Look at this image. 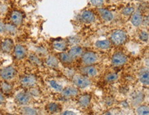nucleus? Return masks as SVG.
Instances as JSON below:
<instances>
[{"mask_svg":"<svg viewBox=\"0 0 149 115\" xmlns=\"http://www.w3.org/2000/svg\"><path fill=\"white\" fill-rule=\"evenodd\" d=\"M68 54L73 59H77L83 55V50L82 48V47L79 46H74L70 50Z\"/></svg>","mask_w":149,"mask_h":115,"instance_id":"nucleus-15","label":"nucleus"},{"mask_svg":"<svg viewBox=\"0 0 149 115\" xmlns=\"http://www.w3.org/2000/svg\"><path fill=\"white\" fill-rule=\"evenodd\" d=\"M83 74L87 76H90V77H93L96 76L98 74V70L94 66H87L85 68H83Z\"/></svg>","mask_w":149,"mask_h":115,"instance_id":"nucleus-19","label":"nucleus"},{"mask_svg":"<svg viewBox=\"0 0 149 115\" xmlns=\"http://www.w3.org/2000/svg\"><path fill=\"white\" fill-rule=\"evenodd\" d=\"M98 13L101 17L106 22H111L113 20V15L110 11L105 8H99Z\"/></svg>","mask_w":149,"mask_h":115,"instance_id":"nucleus-17","label":"nucleus"},{"mask_svg":"<svg viewBox=\"0 0 149 115\" xmlns=\"http://www.w3.org/2000/svg\"><path fill=\"white\" fill-rule=\"evenodd\" d=\"M6 32L5 25L0 21V33H3Z\"/></svg>","mask_w":149,"mask_h":115,"instance_id":"nucleus-35","label":"nucleus"},{"mask_svg":"<svg viewBox=\"0 0 149 115\" xmlns=\"http://www.w3.org/2000/svg\"><path fill=\"white\" fill-rule=\"evenodd\" d=\"M22 114H37V111L30 107H24L22 109Z\"/></svg>","mask_w":149,"mask_h":115,"instance_id":"nucleus-29","label":"nucleus"},{"mask_svg":"<svg viewBox=\"0 0 149 115\" xmlns=\"http://www.w3.org/2000/svg\"><path fill=\"white\" fill-rule=\"evenodd\" d=\"M49 84L50 86V87L54 89V90L58 91V92H61L63 90L62 86H61L60 84L57 83V82L55 81V80H50L49 81Z\"/></svg>","mask_w":149,"mask_h":115,"instance_id":"nucleus-27","label":"nucleus"},{"mask_svg":"<svg viewBox=\"0 0 149 115\" xmlns=\"http://www.w3.org/2000/svg\"><path fill=\"white\" fill-rule=\"evenodd\" d=\"M46 64L51 68H57L58 66V59L54 55H49L46 59Z\"/></svg>","mask_w":149,"mask_h":115,"instance_id":"nucleus-23","label":"nucleus"},{"mask_svg":"<svg viewBox=\"0 0 149 115\" xmlns=\"http://www.w3.org/2000/svg\"><path fill=\"white\" fill-rule=\"evenodd\" d=\"M5 97L3 95V94L0 92V105H2L5 103Z\"/></svg>","mask_w":149,"mask_h":115,"instance_id":"nucleus-36","label":"nucleus"},{"mask_svg":"<svg viewBox=\"0 0 149 115\" xmlns=\"http://www.w3.org/2000/svg\"><path fill=\"white\" fill-rule=\"evenodd\" d=\"M72 81L74 85L78 88H85L91 84V81L88 76L85 75H75L72 78Z\"/></svg>","mask_w":149,"mask_h":115,"instance_id":"nucleus-2","label":"nucleus"},{"mask_svg":"<svg viewBox=\"0 0 149 115\" xmlns=\"http://www.w3.org/2000/svg\"><path fill=\"white\" fill-rule=\"evenodd\" d=\"M6 31L10 34H15L17 32L16 26L14 24H6L5 25Z\"/></svg>","mask_w":149,"mask_h":115,"instance_id":"nucleus-30","label":"nucleus"},{"mask_svg":"<svg viewBox=\"0 0 149 115\" xmlns=\"http://www.w3.org/2000/svg\"><path fill=\"white\" fill-rule=\"evenodd\" d=\"M62 114H75V113L72 111H65L62 113Z\"/></svg>","mask_w":149,"mask_h":115,"instance_id":"nucleus-37","label":"nucleus"},{"mask_svg":"<svg viewBox=\"0 0 149 115\" xmlns=\"http://www.w3.org/2000/svg\"><path fill=\"white\" fill-rule=\"evenodd\" d=\"M53 48L56 50L60 52L65 51L68 48V43L65 41L59 40V41H55L52 43Z\"/></svg>","mask_w":149,"mask_h":115,"instance_id":"nucleus-20","label":"nucleus"},{"mask_svg":"<svg viewBox=\"0 0 149 115\" xmlns=\"http://www.w3.org/2000/svg\"><path fill=\"white\" fill-rule=\"evenodd\" d=\"M46 108L47 111L51 114H54L60 110V106L56 103H49V104H47Z\"/></svg>","mask_w":149,"mask_h":115,"instance_id":"nucleus-24","label":"nucleus"},{"mask_svg":"<svg viewBox=\"0 0 149 115\" xmlns=\"http://www.w3.org/2000/svg\"><path fill=\"white\" fill-rule=\"evenodd\" d=\"M14 48V43L11 39H6L1 42V50L6 53H10Z\"/></svg>","mask_w":149,"mask_h":115,"instance_id":"nucleus-10","label":"nucleus"},{"mask_svg":"<svg viewBox=\"0 0 149 115\" xmlns=\"http://www.w3.org/2000/svg\"><path fill=\"white\" fill-rule=\"evenodd\" d=\"M136 114L139 115H148L149 108L147 105H139L136 109Z\"/></svg>","mask_w":149,"mask_h":115,"instance_id":"nucleus-25","label":"nucleus"},{"mask_svg":"<svg viewBox=\"0 0 149 115\" xmlns=\"http://www.w3.org/2000/svg\"><path fill=\"white\" fill-rule=\"evenodd\" d=\"M30 99H31V96L30 94L25 93V92H21L15 96V101L18 104L22 105L28 104L30 101Z\"/></svg>","mask_w":149,"mask_h":115,"instance_id":"nucleus-7","label":"nucleus"},{"mask_svg":"<svg viewBox=\"0 0 149 115\" xmlns=\"http://www.w3.org/2000/svg\"><path fill=\"white\" fill-rule=\"evenodd\" d=\"M127 34L125 30H117L113 32L111 36V40L114 44L117 46L122 45L127 41Z\"/></svg>","mask_w":149,"mask_h":115,"instance_id":"nucleus-1","label":"nucleus"},{"mask_svg":"<svg viewBox=\"0 0 149 115\" xmlns=\"http://www.w3.org/2000/svg\"><path fill=\"white\" fill-rule=\"evenodd\" d=\"M95 46L97 48L101 50H107L111 48V42L107 39L98 40L95 43Z\"/></svg>","mask_w":149,"mask_h":115,"instance_id":"nucleus-21","label":"nucleus"},{"mask_svg":"<svg viewBox=\"0 0 149 115\" xmlns=\"http://www.w3.org/2000/svg\"><path fill=\"white\" fill-rule=\"evenodd\" d=\"M30 60L32 64L35 65H40L41 64V61H40V59L38 58L37 57H36L35 55H30Z\"/></svg>","mask_w":149,"mask_h":115,"instance_id":"nucleus-33","label":"nucleus"},{"mask_svg":"<svg viewBox=\"0 0 149 115\" xmlns=\"http://www.w3.org/2000/svg\"><path fill=\"white\" fill-rule=\"evenodd\" d=\"M17 74V70L14 67L7 66L1 69L0 71V76L5 81H10L15 77Z\"/></svg>","mask_w":149,"mask_h":115,"instance_id":"nucleus-3","label":"nucleus"},{"mask_svg":"<svg viewBox=\"0 0 149 115\" xmlns=\"http://www.w3.org/2000/svg\"><path fill=\"white\" fill-rule=\"evenodd\" d=\"M21 84L25 88H32L37 84V79L34 75L30 74V75L24 76L21 79Z\"/></svg>","mask_w":149,"mask_h":115,"instance_id":"nucleus-6","label":"nucleus"},{"mask_svg":"<svg viewBox=\"0 0 149 115\" xmlns=\"http://www.w3.org/2000/svg\"><path fill=\"white\" fill-rule=\"evenodd\" d=\"M58 60L62 63L63 64H71L73 61L74 59L70 57V55L68 54V53H65L64 52H61V53H59L58 55Z\"/></svg>","mask_w":149,"mask_h":115,"instance_id":"nucleus-18","label":"nucleus"},{"mask_svg":"<svg viewBox=\"0 0 149 115\" xmlns=\"http://www.w3.org/2000/svg\"><path fill=\"white\" fill-rule=\"evenodd\" d=\"M139 39L141 41L146 42L148 40V33L146 31H142L139 33Z\"/></svg>","mask_w":149,"mask_h":115,"instance_id":"nucleus-32","label":"nucleus"},{"mask_svg":"<svg viewBox=\"0 0 149 115\" xmlns=\"http://www.w3.org/2000/svg\"><path fill=\"white\" fill-rule=\"evenodd\" d=\"M61 94L65 98H71V97H75L78 95V90L74 86H68L64 89L63 88Z\"/></svg>","mask_w":149,"mask_h":115,"instance_id":"nucleus-8","label":"nucleus"},{"mask_svg":"<svg viewBox=\"0 0 149 115\" xmlns=\"http://www.w3.org/2000/svg\"><path fill=\"white\" fill-rule=\"evenodd\" d=\"M111 61L113 65L116 66H123L127 62V57L124 53H116L113 55Z\"/></svg>","mask_w":149,"mask_h":115,"instance_id":"nucleus-5","label":"nucleus"},{"mask_svg":"<svg viewBox=\"0 0 149 115\" xmlns=\"http://www.w3.org/2000/svg\"><path fill=\"white\" fill-rule=\"evenodd\" d=\"M91 96L90 95H83L79 97L78 100V103L82 108H87L90 104Z\"/></svg>","mask_w":149,"mask_h":115,"instance_id":"nucleus-16","label":"nucleus"},{"mask_svg":"<svg viewBox=\"0 0 149 115\" xmlns=\"http://www.w3.org/2000/svg\"><path fill=\"white\" fill-rule=\"evenodd\" d=\"M131 22L134 26L138 27L142 24L144 22V18H143L142 15L139 12L133 13L131 18Z\"/></svg>","mask_w":149,"mask_h":115,"instance_id":"nucleus-14","label":"nucleus"},{"mask_svg":"<svg viewBox=\"0 0 149 115\" xmlns=\"http://www.w3.org/2000/svg\"><path fill=\"white\" fill-rule=\"evenodd\" d=\"M139 81L145 86L149 84V72L148 68H142L138 74Z\"/></svg>","mask_w":149,"mask_h":115,"instance_id":"nucleus-11","label":"nucleus"},{"mask_svg":"<svg viewBox=\"0 0 149 115\" xmlns=\"http://www.w3.org/2000/svg\"><path fill=\"white\" fill-rule=\"evenodd\" d=\"M98 60V56L93 52H87L82 55V61L86 66H90L95 64Z\"/></svg>","mask_w":149,"mask_h":115,"instance_id":"nucleus-4","label":"nucleus"},{"mask_svg":"<svg viewBox=\"0 0 149 115\" xmlns=\"http://www.w3.org/2000/svg\"><path fill=\"white\" fill-rule=\"evenodd\" d=\"M91 4L95 7H99L103 5L104 0H90Z\"/></svg>","mask_w":149,"mask_h":115,"instance_id":"nucleus-34","label":"nucleus"},{"mask_svg":"<svg viewBox=\"0 0 149 115\" xmlns=\"http://www.w3.org/2000/svg\"><path fill=\"white\" fill-rule=\"evenodd\" d=\"M144 99V94L142 92L135 93L132 97V103L134 105L140 104Z\"/></svg>","mask_w":149,"mask_h":115,"instance_id":"nucleus-22","label":"nucleus"},{"mask_svg":"<svg viewBox=\"0 0 149 115\" xmlns=\"http://www.w3.org/2000/svg\"><path fill=\"white\" fill-rule=\"evenodd\" d=\"M134 13V8L133 7H127L125 8L122 11V13L124 15H126V16H129V15H132L133 13Z\"/></svg>","mask_w":149,"mask_h":115,"instance_id":"nucleus-31","label":"nucleus"},{"mask_svg":"<svg viewBox=\"0 0 149 115\" xmlns=\"http://www.w3.org/2000/svg\"><path fill=\"white\" fill-rule=\"evenodd\" d=\"M81 20L87 24H91L95 21V15L92 11H84L81 14Z\"/></svg>","mask_w":149,"mask_h":115,"instance_id":"nucleus-12","label":"nucleus"},{"mask_svg":"<svg viewBox=\"0 0 149 115\" xmlns=\"http://www.w3.org/2000/svg\"><path fill=\"white\" fill-rule=\"evenodd\" d=\"M1 89L3 93L8 94V93H10V92L12 91L13 87L10 84H9L8 83H7V82L4 81L1 83Z\"/></svg>","mask_w":149,"mask_h":115,"instance_id":"nucleus-26","label":"nucleus"},{"mask_svg":"<svg viewBox=\"0 0 149 115\" xmlns=\"http://www.w3.org/2000/svg\"><path fill=\"white\" fill-rule=\"evenodd\" d=\"M118 79V74L116 73H110L105 78L107 82L108 83H113V82L116 81Z\"/></svg>","mask_w":149,"mask_h":115,"instance_id":"nucleus-28","label":"nucleus"},{"mask_svg":"<svg viewBox=\"0 0 149 115\" xmlns=\"http://www.w3.org/2000/svg\"><path fill=\"white\" fill-rule=\"evenodd\" d=\"M11 21L15 26H20L23 22V15L18 11H14L11 14Z\"/></svg>","mask_w":149,"mask_h":115,"instance_id":"nucleus-13","label":"nucleus"},{"mask_svg":"<svg viewBox=\"0 0 149 115\" xmlns=\"http://www.w3.org/2000/svg\"><path fill=\"white\" fill-rule=\"evenodd\" d=\"M15 57L17 59H23L27 55V50L22 45H17L14 48Z\"/></svg>","mask_w":149,"mask_h":115,"instance_id":"nucleus-9","label":"nucleus"}]
</instances>
